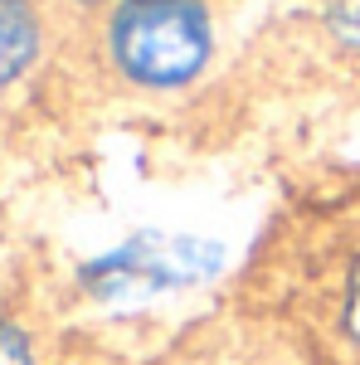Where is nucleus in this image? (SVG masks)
Here are the masks:
<instances>
[{
	"mask_svg": "<svg viewBox=\"0 0 360 365\" xmlns=\"http://www.w3.org/2000/svg\"><path fill=\"white\" fill-rule=\"evenodd\" d=\"M112 63L141 88H185L215 49L205 0H117L108 25Z\"/></svg>",
	"mask_w": 360,
	"mask_h": 365,
	"instance_id": "1",
	"label": "nucleus"
},
{
	"mask_svg": "<svg viewBox=\"0 0 360 365\" xmlns=\"http://www.w3.org/2000/svg\"><path fill=\"white\" fill-rule=\"evenodd\" d=\"M224 249L190 234H137L132 244L93 258L83 268V287L103 302H137L161 297L175 287H195L210 273H220Z\"/></svg>",
	"mask_w": 360,
	"mask_h": 365,
	"instance_id": "2",
	"label": "nucleus"
},
{
	"mask_svg": "<svg viewBox=\"0 0 360 365\" xmlns=\"http://www.w3.org/2000/svg\"><path fill=\"white\" fill-rule=\"evenodd\" d=\"M39 54V15L29 0H0V88L15 83Z\"/></svg>",
	"mask_w": 360,
	"mask_h": 365,
	"instance_id": "3",
	"label": "nucleus"
},
{
	"mask_svg": "<svg viewBox=\"0 0 360 365\" xmlns=\"http://www.w3.org/2000/svg\"><path fill=\"white\" fill-rule=\"evenodd\" d=\"M322 25L341 49L360 54V0H322Z\"/></svg>",
	"mask_w": 360,
	"mask_h": 365,
	"instance_id": "4",
	"label": "nucleus"
},
{
	"mask_svg": "<svg viewBox=\"0 0 360 365\" xmlns=\"http://www.w3.org/2000/svg\"><path fill=\"white\" fill-rule=\"evenodd\" d=\"M341 331L351 346H360V258L346 273V287H341Z\"/></svg>",
	"mask_w": 360,
	"mask_h": 365,
	"instance_id": "5",
	"label": "nucleus"
},
{
	"mask_svg": "<svg viewBox=\"0 0 360 365\" xmlns=\"http://www.w3.org/2000/svg\"><path fill=\"white\" fill-rule=\"evenodd\" d=\"M0 365H34L29 336L15 327V322H5V317H0Z\"/></svg>",
	"mask_w": 360,
	"mask_h": 365,
	"instance_id": "6",
	"label": "nucleus"
}]
</instances>
